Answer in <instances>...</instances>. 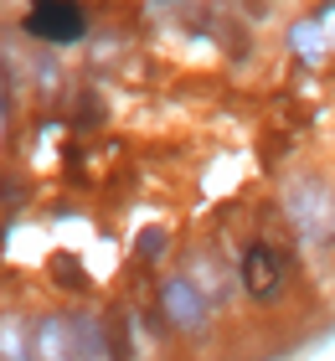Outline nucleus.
I'll use <instances>...</instances> for the list:
<instances>
[{"instance_id":"f257e3e1","label":"nucleus","mask_w":335,"mask_h":361,"mask_svg":"<svg viewBox=\"0 0 335 361\" xmlns=\"http://www.w3.org/2000/svg\"><path fill=\"white\" fill-rule=\"evenodd\" d=\"M238 279L248 289V300L258 305H279L284 300V284H289V264H284V253L274 248V243H248L243 258H238Z\"/></svg>"},{"instance_id":"f03ea898","label":"nucleus","mask_w":335,"mask_h":361,"mask_svg":"<svg viewBox=\"0 0 335 361\" xmlns=\"http://www.w3.org/2000/svg\"><path fill=\"white\" fill-rule=\"evenodd\" d=\"M160 310H165V320H171L176 331H186V336H201L207 331V315H212L207 294H201L191 279H171V284L160 289Z\"/></svg>"},{"instance_id":"7ed1b4c3","label":"nucleus","mask_w":335,"mask_h":361,"mask_svg":"<svg viewBox=\"0 0 335 361\" xmlns=\"http://www.w3.org/2000/svg\"><path fill=\"white\" fill-rule=\"evenodd\" d=\"M31 31L47 42H73L83 31V11L73 0H37V11H31Z\"/></svg>"},{"instance_id":"20e7f679","label":"nucleus","mask_w":335,"mask_h":361,"mask_svg":"<svg viewBox=\"0 0 335 361\" xmlns=\"http://www.w3.org/2000/svg\"><path fill=\"white\" fill-rule=\"evenodd\" d=\"M31 325L21 315H0V361H31Z\"/></svg>"},{"instance_id":"39448f33","label":"nucleus","mask_w":335,"mask_h":361,"mask_svg":"<svg viewBox=\"0 0 335 361\" xmlns=\"http://www.w3.org/2000/svg\"><path fill=\"white\" fill-rule=\"evenodd\" d=\"M165 248H171V233H165V227H150V233H140V253L150 258V264H160Z\"/></svg>"}]
</instances>
